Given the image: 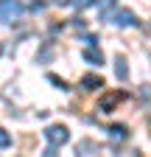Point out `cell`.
Listing matches in <instances>:
<instances>
[{"label": "cell", "instance_id": "cell-3", "mask_svg": "<svg viewBox=\"0 0 151 157\" xmlns=\"http://www.w3.org/2000/svg\"><path fill=\"white\" fill-rule=\"evenodd\" d=\"M126 98V93L123 90H112V93H106L101 101H98V112H115V107Z\"/></svg>", "mask_w": 151, "mask_h": 157}, {"label": "cell", "instance_id": "cell-9", "mask_svg": "<svg viewBox=\"0 0 151 157\" xmlns=\"http://www.w3.org/2000/svg\"><path fill=\"white\" fill-rule=\"evenodd\" d=\"M81 151H98V146L92 143V140H81V143H79V154H81Z\"/></svg>", "mask_w": 151, "mask_h": 157}, {"label": "cell", "instance_id": "cell-15", "mask_svg": "<svg viewBox=\"0 0 151 157\" xmlns=\"http://www.w3.org/2000/svg\"><path fill=\"white\" fill-rule=\"evenodd\" d=\"M148 129H151V109H148Z\"/></svg>", "mask_w": 151, "mask_h": 157}, {"label": "cell", "instance_id": "cell-10", "mask_svg": "<svg viewBox=\"0 0 151 157\" xmlns=\"http://www.w3.org/2000/svg\"><path fill=\"white\" fill-rule=\"evenodd\" d=\"M9 146H11V135L6 129H0V149H9Z\"/></svg>", "mask_w": 151, "mask_h": 157}, {"label": "cell", "instance_id": "cell-1", "mask_svg": "<svg viewBox=\"0 0 151 157\" xmlns=\"http://www.w3.org/2000/svg\"><path fill=\"white\" fill-rule=\"evenodd\" d=\"M45 137H48L45 157H53V154H56V149H59V146H64V143L70 140V132H67V126L56 124V126H48V129H45Z\"/></svg>", "mask_w": 151, "mask_h": 157}, {"label": "cell", "instance_id": "cell-7", "mask_svg": "<svg viewBox=\"0 0 151 157\" xmlns=\"http://www.w3.org/2000/svg\"><path fill=\"white\" fill-rule=\"evenodd\" d=\"M84 59H87V62H92V65H104V53H101L95 45H87V48H84Z\"/></svg>", "mask_w": 151, "mask_h": 157}, {"label": "cell", "instance_id": "cell-14", "mask_svg": "<svg viewBox=\"0 0 151 157\" xmlns=\"http://www.w3.org/2000/svg\"><path fill=\"white\" fill-rule=\"evenodd\" d=\"M115 3H118V0H104V6H101V9H112Z\"/></svg>", "mask_w": 151, "mask_h": 157}, {"label": "cell", "instance_id": "cell-13", "mask_svg": "<svg viewBox=\"0 0 151 157\" xmlns=\"http://www.w3.org/2000/svg\"><path fill=\"white\" fill-rule=\"evenodd\" d=\"M73 0H53V6H70Z\"/></svg>", "mask_w": 151, "mask_h": 157}, {"label": "cell", "instance_id": "cell-11", "mask_svg": "<svg viewBox=\"0 0 151 157\" xmlns=\"http://www.w3.org/2000/svg\"><path fill=\"white\" fill-rule=\"evenodd\" d=\"M48 82H50V84H56L59 90H67V82H64V78H59V76H53V73L48 76Z\"/></svg>", "mask_w": 151, "mask_h": 157}, {"label": "cell", "instance_id": "cell-2", "mask_svg": "<svg viewBox=\"0 0 151 157\" xmlns=\"http://www.w3.org/2000/svg\"><path fill=\"white\" fill-rule=\"evenodd\" d=\"M20 14L23 6L17 0H0V23H14V20H20Z\"/></svg>", "mask_w": 151, "mask_h": 157}, {"label": "cell", "instance_id": "cell-5", "mask_svg": "<svg viewBox=\"0 0 151 157\" xmlns=\"http://www.w3.org/2000/svg\"><path fill=\"white\" fill-rule=\"evenodd\" d=\"M106 132H109V140H112V143H120V140H126V137H129V129H126L123 124H112Z\"/></svg>", "mask_w": 151, "mask_h": 157}, {"label": "cell", "instance_id": "cell-4", "mask_svg": "<svg viewBox=\"0 0 151 157\" xmlns=\"http://www.w3.org/2000/svg\"><path fill=\"white\" fill-rule=\"evenodd\" d=\"M112 23H118V25H137V17H134V11L120 9V11H115V20H112Z\"/></svg>", "mask_w": 151, "mask_h": 157}, {"label": "cell", "instance_id": "cell-6", "mask_svg": "<svg viewBox=\"0 0 151 157\" xmlns=\"http://www.w3.org/2000/svg\"><path fill=\"white\" fill-rule=\"evenodd\" d=\"M81 87L84 90H98V87H104V78L95 76V73H87V76H81Z\"/></svg>", "mask_w": 151, "mask_h": 157}, {"label": "cell", "instance_id": "cell-16", "mask_svg": "<svg viewBox=\"0 0 151 157\" xmlns=\"http://www.w3.org/2000/svg\"><path fill=\"white\" fill-rule=\"evenodd\" d=\"M0 51H3V48H0Z\"/></svg>", "mask_w": 151, "mask_h": 157}, {"label": "cell", "instance_id": "cell-12", "mask_svg": "<svg viewBox=\"0 0 151 157\" xmlns=\"http://www.w3.org/2000/svg\"><path fill=\"white\" fill-rule=\"evenodd\" d=\"M92 3H95V0H73V6H76V9H90Z\"/></svg>", "mask_w": 151, "mask_h": 157}, {"label": "cell", "instance_id": "cell-8", "mask_svg": "<svg viewBox=\"0 0 151 157\" xmlns=\"http://www.w3.org/2000/svg\"><path fill=\"white\" fill-rule=\"evenodd\" d=\"M115 73H118V78L123 82V78L129 76V65H126V56H118L115 59Z\"/></svg>", "mask_w": 151, "mask_h": 157}]
</instances>
